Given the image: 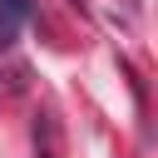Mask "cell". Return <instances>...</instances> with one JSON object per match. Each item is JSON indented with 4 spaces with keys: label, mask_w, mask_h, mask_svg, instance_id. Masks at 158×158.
Instances as JSON below:
<instances>
[{
    "label": "cell",
    "mask_w": 158,
    "mask_h": 158,
    "mask_svg": "<svg viewBox=\"0 0 158 158\" xmlns=\"http://www.w3.org/2000/svg\"><path fill=\"white\" fill-rule=\"evenodd\" d=\"M30 10H35V0H0V49L15 44L20 25L30 20Z\"/></svg>",
    "instance_id": "obj_1"
}]
</instances>
